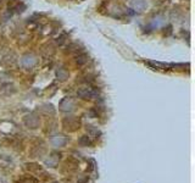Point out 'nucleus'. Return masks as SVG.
I'll return each instance as SVG.
<instances>
[{"mask_svg": "<svg viewBox=\"0 0 195 183\" xmlns=\"http://www.w3.org/2000/svg\"><path fill=\"white\" fill-rule=\"evenodd\" d=\"M21 64L25 66V67H32L34 64H36V57L33 55H25L22 59H21Z\"/></svg>", "mask_w": 195, "mask_h": 183, "instance_id": "obj_1", "label": "nucleus"}, {"mask_svg": "<svg viewBox=\"0 0 195 183\" xmlns=\"http://www.w3.org/2000/svg\"><path fill=\"white\" fill-rule=\"evenodd\" d=\"M132 7L136 11H143L146 7V1L145 0H133L132 1Z\"/></svg>", "mask_w": 195, "mask_h": 183, "instance_id": "obj_2", "label": "nucleus"}, {"mask_svg": "<svg viewBox=\"0 0 195 183\" xmlns=\"http://www.w3.org/2000/svg\"><path fill=\"white\" fill-rule=\"evenodd\" d=\"M165 22H166V20L163 18V17H161V16H159V17H156V18H154V21H152V23H151V26L154 27V28H157V27H161V26H163L165 25Z\"/></svg>", "mask_w": 195, "mask_h": 183, "instance_id": "obj_3", "label": "nucleus"}]
</instances>
